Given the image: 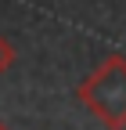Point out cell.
I'll use <instances>...</instances> for the list:
<instances>
[{"label": "cell", "instance_id": "cell-3", "mask_svg": "<svg viewBox=\"0 0 126 130\" xmlns=\"http://www.w3.org/2000/svg\"><path fill=\"white\" fill-rule=\"evenodd\" d=\"M0 130H11V126H7V123H0Z\"/></svg>", "mask_w": 126, "mask_h": 130}, {"label": "cell", "instance_id": "cell-1", "mask_svg": "<svg viewBox=\"0 0 126 130\" xmlns=\"http://www.w3.org/2000/svg\"><path fill=\"white\" fill-rule=\"evenodd\" d=\"M76 101L104 130H126V58L108 54L76 87Z\"/></svg>", "mask_w": 126, "mask_h": 130}, {"label": "cell", "instance_id": "cell-2", "mask_svg": "<svg viewBox=\"0 0 126 130\" xmlns=\"http://www.w3.org/2000/svg\"><path fill=\"white\" fill-rule=\"evenodd\" d=\"M14 58H18V51H14V43L4 36V32H0V76H4L11 65H14Z\"/></svg>", "mask_w": 126, "mask_h": 130}]
</instances>
